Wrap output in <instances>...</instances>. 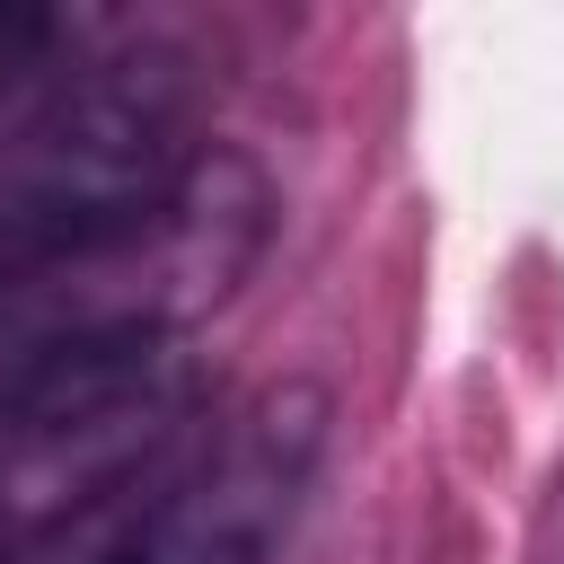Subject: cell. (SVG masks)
<instances>
[{"mask_svg":"<svg viewBox=\"0 0 564 564\" xmlns=\"http://www.w3.org/2000/svg\"><path fill=\"white\" fill-rule=\"evenodd\" d=\"M317 388H264L185 476H167L141 564H264L317 458Z\"/></svg>","mask_w":564,"mask_h":564,"instance_id":"cell-1","label":"cell"}]
</instances>
